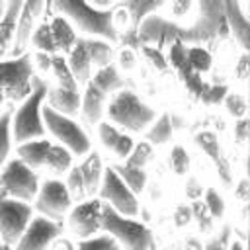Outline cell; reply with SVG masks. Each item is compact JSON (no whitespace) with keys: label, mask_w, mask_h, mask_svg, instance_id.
I'll return each instance as SVG.
<instances>
[{"label":"cell","mask_w":250,"mask_h":250,"mask_svg":"<svg viewBox=\"0 0 250 250\" xmlns=\"http://www.w3.org/2000/svg\"><path fill=\"white\" fill-rule=\"evenodd\" d=\"M227 33H229V25L225 20L223 2H211V0H203L197 4V16L191 20L189 25H182L152 12L150 16L145 18V21L137 29L141 47L156 43V49L164 45L168 47L174 41H180L184 45L193 43L195 47H203L225 39Z\"/></svg>","instance_id":"cell-1"},{"label":"cell","mask_w":250,"mask_h":250,"mask_svg":"<svg viewBox=\"0 0 250 250\" xmlns=\"http://www.w3.org/2000/svg\"><path fill=\"white\" fill-rule=\"evenodd\" d=\"M51 8L59 16L66 18L72 27H78L94 39H104L107 43L119 41V31L115 27V4L109 10H98L82 0H57Z\"/></svg>","instance_id":"cell-2"},{"label":"cell","mask_w":250,"mask_h":250,"mask_svg":"<svg viewBox=\"0 0 250 250\" xmlns=\"http://www.w3.org/2000/svg\"><path fill=\"white\" fill-rule=\"evenodd\" d=\"M47 92H49V86L45 84V80L33 76L31 94L12 113V141H16L18 145L45 137L47 131H45L41 109H43Z\"/></svg>","instance_id":"cell-3"},{"label":"cell","mask_w":250,"mask_h":250,"mask_svg":"<svg viewBox=\"0 0 250 250\" xmlns=\"http://www.w3.org/2000/svg\"><path fill=\"white\" fill-rule=\"evenodd\" d=\"M105 115L111 125L131 133H143L156 119V109L145 104L133 90L123 88L105 104Z\"/></svg>","instance_id":"cell-4"},{"label":"cell","mask_w":250,"mask_h":250,"mask_svg":"<svg viewBox=\"0 0 250 250\" xmlns=\"http://www.w3.org/2000/svg\"><path fill=\"white\" fill-rule=\"evenodd\" d=\"M102 229L119 244L121 250H152L154 240L150 229L131 217H123L107 203L102 207Z\"/></svg>","instance_id":"cell-5"},{"label":"cell","mask_w":250,"mask_h":250,"mask_svg":"<svg viewBox=\"0 0 250 250\" xmlns=\"http://www.w3.org/2000/svg\"><path fill=\"white\" fill-rule=\"evenodd\" d=\"M39 191V178L23 160L12 158L0 170V197L31 203Z\"/></svg>","instance_id":"cell-6"},{"label":"cell","mask_w":250,"mask_h":250,"mask_svg":"<svg viewBox=\"0 0 250 250\" xmlns=\"http://www.w3.org/2000/svg\"><path fill=\"white\" fill-rule=\"evenodd\" d=\"M41 113H43L45 131H49L59 145H62L64 148H68L70 154L84 156V154L90 152V139L84 133V129L72 117L61 115V113H57L55 109H51L45 104H43Z\"/></svg>","instance_id":"cell-7"},{"label":"cell","mask_w":250,"mask_h":250,"mask_svg":"<svg viewBox=\"0 0 250 250\" xmlns=\"http://www.w3.org/2000/svg\"><path fill=\"white\" fill-rule=\"evenodd\" d=\"M33 66L29 53L0 61V94L14 102H23L31 94Z\"/></svg>","instance_id":"cell-8"},{"label":"cell","mask_w":250,"mask_h":250,"mask_svg":"<svg viewBox=\"0 0 250 250\" xmlns=\"http://www.w3.org/2000/svg\"><path fill=\"white\" fill-rule=\"evenodd\" d=\"M31 219L33 209L29 203L0 197V240L6 246V250H14Z\"/></svg>","instance_id":"cell-9"},{"label":"cell","mask_w":250,"mask_h":250,"mask_svg":"<svg viewBox=\"0 0 250 250\" xmlns=\"http://www.w3.org/2000/svg\"><path fill=\"white\" fill-rule=\"evenodd\" d=\"M100 199L107 203L113 211H117L123 217H137L139 215V201L137 195L125 186V182L117 176L113 168L104 170V178L100 184Z\"/></svg>","instance_id":"cell-10"},{"label":"cell","mask_w":250,"mask_h":250,"mask_svg":"<svg viewBox=\"0 0 250 250\" xmlns=\"http://www.w3.org/2000/svg\"><path fill=\"white\" fill-rule=\"evenodd\" d=\"M70 207H72V197L61 180H45L43 184H39L35 209L41 213V217L59 223L62 215L70 211Z\"/></svg>","instance_id":"cell-11"},{"label":"cell","mask_w":250,"mask_h":250,"mask_svg":"<svg viewBox=\"0 0 250 250\" xmlns=\"http://www.w3.org/2000/svg\"><path fill=\"white\" fill-rule=\"evenodd\" d=\"M102 207L104 201L100 197H90L86 201H80L70 211L68 227L80 240L94 236L102 229Z\"/></svg>","instance_id":"cell-12"},{"label":"cell","mask_w":250,"mask_h":250,"mask_svg":"<svg viewBox=\"0 0 250 250\" xmlns=\"http://www.w3.org/2000/svg\"><path fill=\"white\" fill-rule=\"evenodd\" d=\"M61 234V223L47 217H33L14 250H47Z\"/></svg>","instance_id":"cell-13"},{"label":"cell","mask_w":250,"mask_h":250,"mask_svg":"<svg viewBox=\"0 0 250 250\" xmlns=\"http://www.w3.org/2000/svg\"><path fill=\"white\" fill-rule=\"evenodd\" d=\"M45 10V2L39 0H31V2H23L18 23H16V33H14V43L10 49L12 59L21 57L27 53V47L31 43V35L35 31V21L39 18V14Z\"/></svg>","instance_id":"cell-14"},{"label":"cell","mask_w":250,"mask_h":250,"mask_svg":"<svg viewBox=\"0 0 250 250\" xmlns=\"http://www.w3.org/2000/svg\"><path fill=\"white\" fill-rule=\"evenodd\" d=\"M195 145L209 156V160L213 162L219 178L225 182V184H230L232 182V170H230V162L229 158L225 156V150L219 143V137L213 133V131H199L195 133L193 137Z\"/></svg>","instance_id":"cell-15"},{"label":"cell","mask_w":250,"mask_h":250,"mask_svg":"<svg viewBox=\"0 0 250 250\" xmlns=\"http://www.w3.org/2000/svg\"><path fill=\"white\" fill-rule=\"evenodd\" d=\"M248 4H240V2H223V12H225V20L229 25V31L234 33L236 41L240 43V47L244 51L250 49V20H248Z\"/></svg>","instance_id":"cell-16"},{"label":"cell","mask_w":250,"mask_h":250,"mask_svg":"<svg viewBox=\"0 0 250 250\" xmlns=\"http://www.w3.org/2000/svg\"><path fill=\"white\" fill-rule=\"evenodd\" d=\"M98 135L102 145L111 150L117 158H127L135 146V141L131 139V135L123 133L121 129H117L115 125H111L109 121H100L98 123Z\"/></svg>","instance_id":"cell-17"},{"label":"cell","mask_w":250,"mask_h":250,"mask_svg":"<svg viewBox=\"0 0 250 250\" xmlns=\"http://www.w3.org/2000/svg\"><path fill=\"white\" fill-rule=\"evenodd\" d=\"M47 104L51 109H55L57 113L61 115H66V117H72L80 111V105H82V94L80 90H66V88H49L47 92Z\"/></svg>","instance_id":"cell-18"},{"label":"cell","mask_w":250,"mask_h":250,"mask_svg":"<svg viewBox=\"0 0 250 250\" xmlns=\"http://www.w3.org/2000/svg\"><path fill=\"white\" fill-rule=\"evenodd\" d=\"M66 64H68V70H70V74H72V78L76 80L78 86H86L90 82V78H92V61L88 57L84 37H78L74 49L68 53Z\"/></svg>","instance_id":"cell-19"},{"label":"cell","mask_w":250,"mask_h":250,"mask_svg":"<svg viewBox=\"0 0 250 250\" xmlns=\"http://www.w3.org/2000/svg\"><path fill=\"white\" fill-rule=\"evenodd\" d=\"M107 96L98 90L92 82L86 84L84 94H82V105H80V113L82 117L90 123V125H98L102 115L105 113V104H107Z\"/></svg>","instance_id":"cell-20"},{"label":"cell","mask_w":250,"mask_h":250,"mask_svg":"<svg viewBox=\"0 0 250 250\" xmlns=\"http://www.w3.org/2000/svg\"><path fill=\"white\" fill-rule=\"evenodd\" d=\"M51 146H53V141H49L45 137L43 139L21 143V145H18V158L23 160L31 170L45 168L47 166L49 152H51Z\"/></svg>","instance_id":"cell-21"},{"label":"cell","mask_w":250,"mask_h":250,"mask_svg":"<svg viewBox=\"0 0 250 250\" xmlns=\"http://www.w3.org/2000/svg\"><path fill=\"white\" fill-rule=\"evenodd\" d=\"M119 6L127 12V18L131 21V27H129V31H125V35L137 37V29L145 21V18L150 16L152 12H158L164 6V2H154V0H125Z\"/></svg>","instance_id":"cell-22"},{"label":"cell","mask_w":250,"mask_h":250,"mask_svg":"<svg viewBox=\"0 0 250 250\" xmlns=\"http://www.w3.org/2000/svg\"><path fill=\"white\" fill-rule=\"evenodd\" d=\"M80 172H82V180H84V189H86V195L94 197L100 189V184H102V178H104V166H102V158L100 154L94 150H90L86 154V158L78 164Z\"/></svg>","instance_id":"cell-23"},{"label":"cell","mask_w":250,"mask_h":250,"mask_svg":"<svg viewBox=\"0 0 250 250\" xmlns=\"http://www.w3.org/2000/svg\"><path fill=\"white\" fill-rule=\"evenodd\" d=\"M49 27H51V33H53L57 51H62V53L68 55V53L74 49L76 41H78V35H76V31H74L72 23H70L66 18L55 14V18L49 21Z\"/></svg>","instance_id":"cell-24"},{"label":"cell","mask_w":250,"mask_h":250,"mask_svg":"<svg viewBox=\"0 0 250 250\" xmlns=\"http://www.w3.org/2000/svg\"><path fill=\"white\" fill-rule=\"evenodd\" d=\"M90 82L98 90H102L107 98L125 88V80H123V76H121V72H119V68L115 64H107L104 68H98L94 72V76L90 78Z\"/></svg>","instance_id":"cell-25"},{"label":"cell","mask_w":250,"mask_h":250,"mask_svg":"<svg viewBox=\"0 0 250 250\" xmlns=\"http://www.w3.org/2000/svg\"><path fill=\"white\" fill-rule=\"evenodd\" d=\"M21 6H23V2H20V0H16V2H8L6 16H4L2 21H0V59L6 55V51L12 49L14 33H16V23H18Z\"/></svg>","instance_id":"cell-26"},{"label":"cell","mask_w":250,"mask_h":250,"mask_svg":"<svg viewBox=\"0 0 250 250\" xmlns=\"http://www.w3.org/2000/svg\"><path fill=\"white\" fill-rule=\"evenodd\" d=\"M84 45L88 51V57L92 61V66L104 68L107 64H111V57H113V47L104 41V39H94V37H84Z\"/></svg>","instance_id":"cell-27"},{"label":"cell","mask_w":250,"mask_h":250,"mask_svg":"<svg viewBox=\"0 0 250 250\" xmlns=\"http://www.w3.org/2000/svg\"><path fill=\"white\" fill-rule=\"evenodd\" d=\"M172 133H174V127H172V119H170V113H162L158 115L146 129V143L148 145H162V143H168L172 139Z\"/></svg>","instance_id":"cell-28"},{"label":"cell","mask_w":250,"mask_h":250,"mask_svg":"<svg viewBox=\"0 0 250 250\" xmlns=\"http://www.w3.org/2000/svg\"><path fill=\"white\" fill-rule=\"evenodd\" d=\"M113 170L117 172V176L125 182V186L135 195L145 189V186H146V172H145V168H133V166H127V164H117V166H113Z\"/></svg>","instance_id":"cell-29"},{"label":"cell","mask_w":250,"mask_h":250,"mask_svg":"<svg viewBox=\"0 0 250 250\" xmlns=\"http://www.w3.org/2000/svg\"><path fill=\"white\" fill-rule=\"evenodd\" d=\"M70 166H72V154H70V150L64 148L59 143H53L45 168H49L55 174H62V172H68Z\"/></svg>","instance_id":"cell-30"},{"label":"cell","mask_w":250,"mask_h":250,"mask_svg":"<svg viewBox=\"0 0 250 250\" xmlns=\"http://www.w3.org/2000/svg\"><path fill=\"white\" fill-rule=\"evenodd\" d=\"M51 72L55 74L57 78V86L59 88H66V90H80V86L76 84V80L72 78L70 70H68V64H66V59L61 57V55H53V61H51Z\"/></svg>","instance_id":"cell-31"},{"label":"cell","mask_w":250,"mask_h":250,"mask_svg":"<svg viewBox=\"0 0 250 250\" xmlns=\"http://www.w3.org/2000/svg\"><path fill=\"white\" fill-rule=\"evenodd\" d=\"M31 43L37 49V53H47V55H55L57 53V45L49 27V21H43L35 27L33 35H31Z\"/></svg>","instance_id":"cell-32"},{"label":"cell","mask_w":250,"mask_h":250,"mask_svg":"<svg viewBox=\"0 0 250 250\" xmlns=\"http://www.w3.org/2000/svg\"><path fill=\"white\" fill-rule=\"evenodd\" d=\"M12 146V111H4L0 115V170L8 162Z\"/></svg>","instance_id":"cell-33"},{"label":"cell","mask_w":250,"mask_h":250,"mask_svg":"<svg viewBox=\"0 0 250 250\" xmlns=\"http://www.w3.org/2000/svg\"><path fill=\"white\" fill-rule=\"evenodd\" d=\"M188 62H189V68L197 74H203L211 68V62H213V57L211 53L205 49V47H188Z\"/></svg>","instance_id":"cell-34"},{"label":"cell","mask_w":250,"mask_h":250,"mask_svg":"<svg viewBox=\"0 0 250 250\" xmlns=\"http://www.w3.org/2000/svg\"><path fill=\"white\" fill-rule=\"evenodd\" d=\"M150 156H152V145H148L146 141H141V143H135L131 154L125 158V164L133 168H145Z\"/></svg>","instance_id":"cell-35"},{"label":"cell","mask_w":250,"mask_h":250,"mask_svg":"<svg viewBox=\"0 0 250 250\" xmlns=\"http://www.w3.org/2000/svg\"><path fill=\"white\" fill-rule=\"evenodd\" d=\"M168 164H170V168H172L178 176L188 174V172H189V156H188L186 148L180 146V145L172 146V150H170V154H168Z\"/></svg>","instance_id":"cell-36"},{"label":"cell","mask_w":250,"mask_h":250,"mask_svg":"<svg viewBox=\"0 0 250 250\" xmlns=\"http://www.w3.org/2000/svg\"><path fill=\"white\" fill-rule=\"evenodd\" d=\"M178 74H180V78H182V82H184V86L193 94V96H201V92H203V88H205V82H203V78H201V74H197V72H193L191 68H189V62L184 66V68H180L178 70Z\"/></svg>","instance_id":"cell-37"},{"label":"cell","mask_w":250,"mask_h":250,"mask_svg":"<svg viewBox=\"0 0 250 250\" xmlns=\"http://www.w3.org/2000/svg\"><path fill=\"white\" fill-rule=\"evenodd\" d=\"M203 203L211 215V219H221L225 215V199L221 197V193L215 188H207L205 189V197Z\"/></svg>","instance_id":"cell-38"},{"label":"cell","mask_w":250,"mask_h":250,"mask_svg":"<svg viewBox=\"0 0 250 250\" xmlns=\"http://www.w3.org/2000/svg\"><path fill=\"white\" fill-rule=\"evenodd\" d=\"M189 209H191V219L197 221L199 230L209 232L211 227H213V219H211V215H209V211H207L203 199H193V201L189 203Z\"/></svg>","instance_id":"cell-39"},{"label":"cell","mask_w":250,"mask_h":250,"mask_svg":"<svg viewBox=\"0 0 250 250\" xmlns=\"http://www.w3.org/2000/svg\"><path fill=\"white\" fill-rule=\"evenodd\" d=\"M166 62H170L176 72H178L180 68H184V66L188 64V45H184V43H180V41L170 43V45H168Z\"/></svg>","instance_id":"cell-40"},{"label":"cell","mask_w":250,"mask_h":250,"mask_svg":"<svg viewBox=\"0 0 250 250\" xmlns=\"http://www.w3.org/2000/svg\"><path fill=\"white\" fill-rule=\"evenodd\" d=\"M66 189L70 193L72 199H82L86 195V189H84V180H82V172L78 166H70L68 170V176H66Z\"/></svg>","instance_id":"cell-41"},{"label":"cell","mask_w":250,"mask_h":250,"mask_svg":"<svg viewBox=\"0 0 250 250\" xmlns=\"http://www.w3.org/2000/svg\"><path fill=\"white\" fill-rule=\"evenodd\" d=\"M229 94V86L227 84H205L203 92H201V100L209 105H215V104H221Z\"/></svg>","instance_id":"cell-42"},{"label":"cell","mask_w":250,"mask_h":250,"mask_svg":"<svg viewBox=\"0 0 250 250\" xmlns=\"http://www.w3.org/2000/svg\"><path fill=\"white\" fill-rule=\"evenodd\" d=\"M111 244H115V240L109 234L104 236H90V238H82L76 246V250H107Z\"/></svg>","instance_id":"cell-43"},{"label":"cell","mask_w":250,"mask_h":250,"mask_svg":"<svg viewBox=\"0 0 250 250\" xmlns=\"http://www.w3.org/2000/svg\"><path fill=\"white\" fill-rule=\"evenodd\" d=\"M223 102H225V105H227V109H229V113L232 117L242 119L246 115V100H244V96H240V94H227V98Z\"/></svg>","instance_id":"cell-44"},{"label":"cell","mask_w":250,"mask_h":250,"mask_svg":"<svg viewBox=\"0 0 250 250\" xmlns=\"http://www.w3.org/2000/svg\"><path fill=\"white\" fill-rule=\"evenodd\" d=\"M141 51H143V55L152 62V66H154V68H158V70H166L168 62H166V57L162 55V51H160V49L150 47V45H143V47H141Z\"/></svg>","instance_id":"cell-45"},{"label":"cell","mask_w":250,"mask_h":250,"mask_svg":"<svg viewBox=\"0 0 250 250\" xmlns=\"http://www.w3.org/2000/svg\"><path fill=\"white\" fill-rule=\"evenodd\" d=\"M229 244H230V227H223L221 234L211 238L201 250H229Z\"/></svg>","instance_id":"cell-46"},{"label":"cell","mask_w":250,"mask_h":250,"mask_svg":"<svg viewBox=\"0 0 250 250\" xmlns=\"http://www.w3.org/2000/svg\"><path fill=\"white\" fill-rule=\"evenodd\" d=\"M193 6H195V4H193L191 0H180V2L168 4L172 18H184V16H188V14L193 10Z\"/></svg>","instance_id":"cell-47"},{"label":"cell","mask_w":250,"mask_h":250,"mask_svg":"<svg viewBox=\"0 0 250 250\" xmlns=\"http://www.w3.org/2000/svg\"><path fill=\"white\" fill-rule=\"evenodd\" d=\"M248 135H250V123H248L246 117H242V119H238L234 123V141L238 145H242L248 139Z\"/></svg>","instance_id":"cell-48"},{"label":"cell","mask_w":250,"mask_h":250,"mask_svg":"<svg viewBox=\"0 0 250 250\" xmlns=\"http://www.w3.org/2000/svg\"><path fill=\"white\" fill-rule=\"evenodd\" d=\"M186 195H188V199H199L201 195H203V186L197 182V178H188V182H186Z\"/></svg>","instance_id":"cell-49"},{"label":"cell","mask_w":250,"mask_h":250,"mask_svg":"<svg viewBox=\"0 0 250 250\" xmlns=\"http://www.w3.org/2000/svg\"><path fill=\"white\" fill-rule=\"evenodd\" d=\"M191 221V209L189 205H178L174 211V223L176 227H186Z\"/></svg>","instance_id":"cell-50"},{"label":"cell","mask_w":250,"mask_h":250,"mask_svg":"<svg viewBox=\"0 0 250 250\" xmlns=\"http://www.w3.org/2000/svg\"><path fill=\"white\" fill-rule=\"evenodd\" d=\"M248 72H250V62H248V55L244 53L240 57V61L236 62V66H234V74H236V78L246 80L248 78Z\"/></svg>","instance_id":"cell-51"},{"label":"cell","mask_w":250,"mask_h":250,"mask_svg":"<svg viewBox=\"0 0 250 250\" xmlns=\"http://www.w3.org/2000/svg\"><path fill=\"white\" fill-rule=\"evenodd\" d=\"M234 197H236V199H240L242 203H246V201H248V197H250V184H248V180H246V178L238 182V186H236V189H234Z\"/></svg>","instance_id":"cell-52"},{"label":"cell","mask_w":250,"mask_h":250,"mask_svg":"<svg viewBox=\"0 0 250 250\" xmlns=\"http://www.w3.org/2000/svg\"><path fill=\"white\" fill-rule=\"evenodd\" d=\"M119 64H121V68H125V70H131V68L135 66V55H133L131 49H123V51L119 53Z\"/></svg>","instance_id":"cell-53"},{"label":"cell","mask_w":250,"mask_h":250,"mask_svg":"<svg viewBox=\"0 0 250 250\" xmlns=\"http://www.w3.org/2000/svg\"><path fill=\"white\" fill-rule=\"evenodd\" d=\"M35 61L39 62L41 70H51V61H53V55H47V53H37V55H35Z\"/></svg>","instance_id":"cell-54"},{"label":"cell","mask_w":250,"mask_h":250,"mask_svg":"<svg viewBox=\"0 0 250 250\" xmlns=\"http://www.w3.org/2000/svg\"><path fill=\"white\" fill-rule=\"evenodd\" d=\"M55 250H76V248L72 246L70 240H66V238H59L57 244H55Z\"/></svg>","instance_id":"cell-55"},{"label":"cell","mask_w":250,"mask_h":250,"mask_svg":"<svg viewBox=\"0 0 250 250\" xmlns=\"http://www.w3.org/2000/svg\"><path fill=\"white\" fill-rule=\"evenodd\" d=\"M229 250H244V246H242V242L234 240V242H230V244H229Z\"/></svg>","instance_id":"cell-56"},{"label":"cell","mask_w":250,"mask_h":250,"mask_svg":"<svg viewBox=\"0 0 250 250\" xmlns=\"http://www.w3.org/2000/svg\"><path fill=\"white\" fill-rule=\"evenodd\" d=\"M6 10H8V2H2V0H0V21H2V18L6 16Z\"/></svg>","instance_id":"cell-57"},{"label":"cell","mask_w":250,"mask_h":250,"mask_svg":"<svg viewBox=\"0 0 250 250\" xmlns=\"http://www.w3.org/2000/svg\"><path fill=\"white\" fill-rule=\"evenodd\" d=\"M107 250H121V248H119V244H117V242H115V244H111V246H109V248H107Z\"/></svg>","instance_id":"cell-58"},{"label":"cell","mask_w":250,"mask_h":250,"mask_svg":"<svg viewBox=\"0 0 250 250\" xmlns=\"http://www.w3.org/2000/svg\"><path fill=\"white\" fill-rule=\"evenodd\" d=\"M4 100H6V98H4V96H2V94H0V105H2V104H4Z\"/></svg>","instance_id":"cell-59"},{"label":"cell","mask_w":250,"mask_h":250,"mask_svg":"<svg viewBox=\"0 0 250 250\" xmlns=\"http://www.w3.org/2000/svg\"><path fill=\"white\" fill-rule=\"evenodd\" d=\"M0 250H6V246L2 244V240H0Z\"/></svg>","instance_id":"cell-60"}]
</instances>
